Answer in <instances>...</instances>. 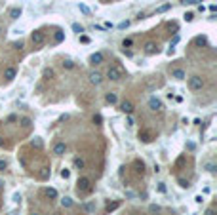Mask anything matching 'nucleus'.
Listing matches in <instances>:
<instances>
[{
	"label": "nucleus",
	"instance_id": "obj_1",
	"mask_svg": "<svg viewBox=\"0 0 217 215\" xmlns=\"http://www.w3.org/2000/svg\"><path fill=\"white\" fill-rule=\"evenodd\" d=\"M76 185H78V187H76L78 194H90L91 188H94V187H91V179H90V177H80Z\"/></svg>",
	"mask_w": 217,
	"mask_h": 215
},
{
	"label": "nucleus",
	"instance_id": "obj_2",
	"mask_svg": "<svg viewBox=\"0 0 217 215\" xmlns=\"http://www.w3.org/2000/svg\"><path fill=\"white\" fill-rule=\"evenodd\" d=\"M122 76H124V71H122L118 65H112V67H109V69H107V78H109V80L118 82Z\"/></svg>",
	"mask_w": 217,
	"mask_h": 215
},
{
	"label": "nucleus",
	"instance_id": "obj_3",
	"mask_svg": "<svg viewBox=\"0 0 217 215\" xmlns=\"http://www.w3.org/2000/svg\"><path fill=\"white\" fill-rule=\"evenodd\" d=\"M189 88H190L192 92H200V90L204 88V78L198 76V74L190 76V78H189Z\"/></svg>",
	"mask_w": 217,
	"mask_h": 215
},
{
	"label": "nucleus",
	"instance_id": "obj_4",
	"mask_svg": "<svg viewBox=\"0 0 217 215\" xmlns=\"http://www.w3.org/2000/svg\"><path fill=\"white\" fill-rule=\"evenodd\" d=\"M30 40H33L34 46H42L46 42V34L42 33V31H34V33L30 34Z\"/></svg>",
	"mask_w": 217,
	"mask_h": 215
},
{
	"label": "nucleus",
	"instance_id": "obj_5",
	"mask_svg": "<svg viewBox=\"0 0 217 215\" xmlns=\"http://www.w3.org/2000/svg\"><path fill=\"white\" fill-rule=\"evenodd\" d=\"M149 109L154 111V112H160L164 109V105H162V101H160L158 97H151V99H149Z\"/></svg>",
	"mask_w": 217,
	"mask_h": 215
},
{
	"label": "nucleus",
	"instance_id": "obj_6",
	"mask_svg": "<svg viewBox=\"0 0 217 215\" xmlns=\"http://www.w3.org/2000/svg\"><path fill=\"white\" fill-rule=\"evenodd\" d=\"M67 153V145L63 143V141H57V143L54 145V154L55 156H63Z\"/></svg>",
	"mask_w": 217,
	"mask_h": 215
},
{
	"label": "nucleus",
	"instance_id": "obj_7",
	"mask_svg": "<svg viewBox=\"0 0 217 215\" xmlns=\"http://www.w3.org/2000/svg\"><path fill=\"white\" fill-rule=\"evenodd\" d=\"M103 61H105V55H103L101 51H95V54H94V55L90 57V63H91V65H94V67H97V65H101Z\"/></svg>",
	"mask_w": 217,
	"mask_h": 215
},
{
	"label": "nucleus",
	"instance_id": "obj_8",
	"mask_svg": "<svg viewBox=\"0 0 217 215\" xmlns=\"http://www.w3.org/2000/svg\"><path fill=\"white\" fill-rule=\"evenodd\" d=\"M118 109H120L124 114H132L133 112V103L132 101H122L120 105H118Z\"/></svg>",
	"mask_w": 217,
	"mask_h": 215
},
{
	"label": "nucleus",
	"instance_id": "obj_9",
	"mask_svg": "<svg viewBox=\"0 0 217 215\" xmlns=\"http://www.w3.org/2000/svg\"><path fill=\"white\" fill-rule=\"evenodd\" d=\"M90 82H91V84H95V86H99V84L103 82V76H101V72H97V71H91V72H90Z\"/></svg>",
	"mask_w": 217,
	"mask_h": 215
},
{
	"label": "nucleus",
	"instance_id": "obj_10",
	"mask_svg": "<svg viewBox=\"0 0 217 215\" xmlns=\"http://www.w3.org/2000/svg\"><path fill=\"white\" fill-rule=\"evenodd\" d=\"M15 74H17V71H15V67H6L4 69V78L10 82V80H13L15 78Z\"/></svg>",
	"mask_w": 217,
	"mask_h": 215
},
{
	"label": "nucleus",
	"instance_id": "obj_11",
	"mask_svg": "<svg viewBox=\"0 0 217 215\" xmlns=\"http://www.w3.org/2000/svg\"><path fill=\"white\" fill-rule=\"evenodd\" d=\"M156 51H158V46H156V42H147V44H145V54L152 55V54H156Z\"/></svg>",
	"mask_w": 217,
	"mask_h": 215
},
{
	"label": "nucleus",
	"instance_id": "obj_12",
	"mask_svg": "<svg viewBox=\"0 0 217 215\" xmlns=\"http://www.w3.org/2000/svg\"><path fill=\"white\" fill-rule=\"evenodd\" d=\"M185 71L183 69H173L172 71V78H175V80H185Z\"/></svg>",
	"mask_w": 217,
	"mask_h": 215
},
{
	"label": "nucleus",
	"instance_id": "obj_13",
	"mask_svg": "<svg viewBox=\"0 0 217 215\" xmlns=\"http://www.w3.org/2000/svg\"><path fill=\"white\" fill-rule=\"evenodd\" d=\"M105 101L109 103V105H116L118 103V97H116V93H107V95H105Z\"/></svg>",
	"mask_w": 217,
	"mask_h": 215
},
{
	"label": "nucleus",
	"instance_id": "obj_14",
	"mask_svg": "<svg viewBox=\"0 0 217 215\" xmlns=\"http://www.w3.org/2000/svg\"><path fill=\"white\" fill-rule=\"evenodd\" d=\"M139 137H141V141H145V143H151V141H152V133L151 132H139Z\"/></svg>",
	"mask_w": 217,
	"mask_h": 215
},
{
	"label": "nucleus",
	"instance_id": "obj_15",
	"mask_svg": "<svg viewBox=\"0 0 217 215\" xmlns=\"http://www.w3.org/2000/svg\"><path fill=\"white\" fill-rule=\"evenodd\" d=\"M74 167H76V170H84V167H86V162H84V158H80V156H76V158H74Z\"/></svg>",
	"mask_w": 217,
	"mask_h": 215
},
{
	"label": "nucleus",
	"instance_id": "obj_16",
	"mask_svg": "<svg viewBox=\"0 0 217 215\" xmlns=\"http://www.w3.org/2000/svg\"><path fill=\"white\" fill-rule=\"evenodd\" d=\"M44 194L48 198H51V200H55V198H57V190H55V188H46Z\"/></svg>",
	"mask_w": 217,
	"mask_h": 215
},
{
	"label": "nucleus",
	"instance_id": "obj_17",
	"mask_svg": "<svg viewBox=\"0 0 217 215\" xmlns=\"http://www.w3.org/2000/svg\"><path fill=\"white\" fill-rule=\"evenodd\" d=\"M19 15H21V8H13V10H10V17H12V19H17Z\"/></svg>",
	"mask_w": 217,
	"mask_h": 215
},
{
	"label": "nucleus",
	"instance_id": "obj_18",
	"mask_svg": "<svg viewBox=\"0 0 217 215\" xmlns=\"http://www.w3.org/2000/svg\"><path fill=\"white\" fill-rule=\"evenodd\" d=\"M54 40H55V44H61V42L65 40V34L61 33V31H57V33H55V36H54Z\"/></svg>",
	"mask_w": 217,
	"mask_h": 215
},
{
	"label": "nucleus",
	"instance_id": "obj_19",
	"mask_svg": "<svg viewBox=\"0 0 217 215\" xmlns=\"http://www.w3.org/2000/svg\"><path fill=\"white\" fill-rule=\"evenodd\" d=\"M72 204H74L72 198H63V200H61V206L63 208H72Z\"/></svg>",
	"mask_w": 217,
	"mask_h": 215
},
{
	"label": "nucleus",
	"instance_id": "obj_20",
	"mask_svg": "<svg viewBox=\"0 0 217 215\" xmlns=\"http://www.w3.org/2000/svg\"><path fill=\"white\" fill-rule=\"evenodd\" d=\"M72 31H74L76 34H82V33H84V27L78 25V23H72Z\"/></svg>",
	"mask_w": 217,
	"mask_h": 215
},
{
	"label": "nucleus",
	"instance_id": "obj_21",
	"mask_svg": "<svg viewBox=\"0 0 217 215\" xmlns=\"http://www.w3.org/2000/svg\"><path fill=\"white\" fill-rule=\"evenodd\" d=\"M135 167H137V170H135L137 173H141V175L145 173V164H143V162H135Z\"/></svg>",
	"mask_w": 217,
	"mask_h": 215
},
{
	"label": "nucleus",
	"instance_id": "obj_22",
	"mask_svg": "<svg viewBox=\"0 0 217 215\" xmlns=\"http://www.w3.org/2000/svg\"><path fill=\"white\" fill-rule=\"evenodd\" d=\"M78 10H80V12L84 13V15H91V12H90V8H88V6H84V4H78Z\"/></svg>",
	"mask_w": 217,
	"mask_h": 215
},
{
	"label": "nucleus",
	"instance_id": "obj_23",
	"mask_svg": "<svg viewBox=\"0 0 217 215\" xmlns=\"http://www.w3.org/2000/svg\"><path fill=\"white\" fill-rule=\"evenodd\" d=\"M169 8H172V4H164V6H160V8L156 10V13H164V12H168Z\"/></svg>",
	"mask_w": 217,
	"mask_h": 215
},
{
	"label": "nucleus",
	"instance_id": "obj_24",
	"mask_svg": "<svg viewBox=\"0 0 217 215\" xmlns=\"http://www.w3.org/2000/svg\"><path fill=\"white\" fill-rule=\"evenodd\" d=\"M122 46H124V50H126V48H132V46H133V40L132 38H126V40L122 42Z\"/></svg>",
	"mask_w": 217,
	"mask_h": 215
},
{
	"label": "nucleus",
	"instance_id": "obj_25",
	"mask_svg": "<svg viewBox=\"0 0 217 215\" xmlns=\"http://www.w3.org/2000/svg\"><path fill=\"white\" fill-rule=\"evenodd\" d=\"M120 206V202H112V204H107V211H112V209H116Z\"/></svg>",
	"mask_w": 217,
	"mask_h": 215
},
{
	"label": "nucleus",
	"instance_id": "obj_26",
	"mask_svg": "<svg viewBox=\"0 0 217 215\" xmlns=\"http://www.w3.org/2000/svg\"><path fill=\"white\" fill-rule=\"evenodd\" d=\"M61 177H63V179H69V177H71V171L67 170V167H63V170H61Z\"/></svg>",
	"mask_w": 217,
	"mask_h": 215
},
{
	"label": "nucleus",
	"instance_id": "obj_27",
	"mask_svg": "<svg viewBox=\"0 0 217 215\" xmlns=\"http://www.w3.org/2000/svg\"><path fill=\"white\" fill-rule=\"evenodd\" d=\"M33 147H36V149H42V141H40L38 137L33 139Z\"/></svg>",
	"mask_w": 217,
	"mask_h": 215
},
{
	"label": "nucleus",
	"instance_id": "obj_28",
	"mask_svg": "<svg viewBox=\"0 0 217 215\" xmlns=\"http://www.w3.org/2000/svg\"><path fill=\"white\" fill-rule=\"evenodd\" d=\"M48 175H50V170H48V167H44V171H40V179H46Z\"/></svg>",
	"mask_w": 217,
	"mask_h": 215
},
{
	"label": "nucleus",
	"instance_id": "obj_29",
	"mask_svg": "<svg viewBox=\"0 0 217 215\" xmlns=\"http://www.w3.org/2000/svg\"><path fill=\"white\" fill-rule=\"evenodd\" d=\"M72 67H74L72 61H63V69H72Z\"/></svg>",
	"mask_w": 217,
	"mask_h": 215
},
{
	"label": "nucleus",
	"instance_id": "obj_30",
	"mask_svg": "<svg viewBox=\"0 0 217 215\" xmlns=\"http://www.w3.org/2000/svg\"><path fill=\"white\" fill-rule=\"evenodd\" d=\"M21 126H23V128H29V126H30V120L29 118H23L21 120Z\"/></svg>",
	"mask_w": 217,
	"mask_h": 215
},
{
	"label": "nucleus",
	"instance_id": "obj_31",
	"mask_svg": "<svg viewBox=\"0 0 217 215\" xmlns=\"http://www.w3.org/2000/svg\"><path fill=\"white\" fill-rule=\"evenodd\" d=\"M6 167H8V162L6 160H0V171H4Z\"/></svg>",
	"mask_w": 217,
	"mask_h": 215
},
{
	"label": "nucleus",
	"instance_id": "obj_32",
	"mask_svg": "<svg viewBox=\"0 0 217 215\" xmlns=\"http://www.w3.org/2000/svg\"><path fill=\"white\" fill-rule=\"evenodd\" d=\"M183 4H196V2H204V0H181Z\"/></svg>",
	"mask_w": 217,
	"mask_h": 215
},
{
	"label": "nucleus",
	"instance_id": "obj_33",
	"mask_svg": "<svg viewBox=\"0 0 217 215\" xmlns=\"http://www.w3.org/2000/svg\"><path fill=\"white\" fill-rule=\"evenodd\" d=\"M194 19V13H185V21H192Z\"/></svg>",
	"mask_w": 217,
	"mask_h": 215
},
{
	"label": "nucleus",
	"instance_id": "obj_34",
	"mask_svg": "<svg viewBox=\"0 0 217 215\" xmlns=\"http://www.w3.org/2000/svg\"><path fill=\"white\" fill-rule=\"evenodd\" d=\"M118 27H120V29H126V27H130V21H122V23L118 25Z\"/></svg>",
	"mask_w": 217,
	"mask_h": 215
},
{
	"label": "nucleus",
	"instance_id": "obj_35",
	"mask_svg": "<svg viewBox=\"0 0 217 215\" xmlns=\"http://www.w3.org/2000/svg\"><path fill=\"white\" fill-rule=\"evenodd\" d=\"M84 209H86V211H94V204H86Z\"/></svg>",
	"mask_w": 217,
	"mask_h": 215
},
{
	"label": "nucleus",
	"instance_id": "obj_36",
	"mask_svg": "<svg viewBox=\"0 0 217 215\" xmlns=\"http://www.w3.org/2000/svg\"><path fill=\"white\" fill-rule=\"evenodd\" d=\"M158 190L160 192H166V185H164V183H158Z\"/></svg>",
	"mask_w": 217,
	"mask_h": 215
},
{
	"label": "nucleus",
	"instance_id": "obj_37",
	"mask_svg": "<svg viewBox=\"0 0 217 215\" xmlns=\"http://www.w3.org/2000/svg\"><path fill=\"white\" fill-rule=\"evenodd\" d=\"M179 183H181V187H183V188H189V181H183V179H179Z\"/></svg>",
	"mask_w": 217,
	"mask_h": 215
},
{
	"label": "nucleus",
	"instance_id": "obj_38",
	"mask_svg": "<svg viewBox=\"0 0 217 215\" xmlns=\"http://www.w3.org/2000/svg\"><path fill=\"white\" fill-rule=\"evenodd\" d=\"M204 42H206L204 36H198V38H196V44H204Z\"/></svg>",
	"mask_w": 217,
	"mask_h": 215
},
{
	"label": "nucleus",
	"instance_id": "obj_39",
	"mask_svg": "<svg viewBox=\"0 0 217 215\" xmlns=\"http://www.w3.org/2000/svg\"><path fill=\"white\" fill-rule=\"evenodd\" d=\"M206 215H215V211H213V208H210V209H206Z\"/></svg>",
	"mask_w": 217,
	"mask_h": 215
},
{
	"label": "nucleus",
	"instance_id": "obj_40",
	"mask_svg": "<svg viewBox=\"0 0 217 215\" xmlns=\"http://www.w3.org/2000/svg\"><path fill=\"white\" fill-rule=\"evenodd\" d=\"M80 42H84V44H88V42H90V38H88V36H80Z\"/></svg>",
	"mask_w": 217,
	"mask_h": 215
},
{
	"label": "nucleus",
	"instance_id": "obj_41",
	"mask_svg": "<svg viewBox=\"0 0 217 215\" xmlns=\"http://www.w3.org/2000/svg\"><path fill=\"white\" fill-rule=\"evenodd\" d=\"M208 171H211V173H213V171H215V166H213V164H208Z\"/></svg>",
	"mask_w": 217,
	"mask_h": 215
},
{
	"label": "nucleus",
	"instance_id": "obj_42",
	"mask_svg": "<svg viewBox=\"0 0 217 215\" xmlns=\"http://www.w3.org/2000/svg\"><path fill=\"white\" fill-rule=\"evenodd\" d=\"M126 124H128V126H133V118H132V116H128V120H126Z\"/></svg>",
	"mask_w": 217,
	"mask_h": 215
},
{
	"label": "nucleus",
	"instance_id": "obj_43",
	"mask_svg": "<svg viewBox=\"0 0 217 215\" xmlns=\"http://www.w3.org/2000/svg\"><path fill=\"white\" fill-rule=\"evenodd\" d=\"M51 215H61V213H59V211H54V213H51Z\"/></svg>",
	"mask_w": 217,
	"mask_h": 215
},
{
	"label": "nucleus",
	"instance_id": "obj_44",
	"mask_svg": "<svg viewBox=\"0 0 217 215\" xmlns=\"http://www.w3.org/2000/svg\"><path fill=\"white\" fill-rule=\"evenodd\" d=\"M2 31H4V29H2V25H0V34H2Z\"/></svg>",
	"mask_w": 217,
	"mask_h": 215
},
{
	"label": "nucleus",
	"instance_id": "obj_45",
	"mask_svg": "<svg viewBox=\"0 0 217 215\" xmlns=\"http://www.w3.org/2000/svg\"><path fill=\"white\" fill-rule=\"evenodd\" d=\"M30 215H38V213H30Z\"/></svg>",
	"mask_w": 217,
	"mask_h": 215
}]
</instances>
